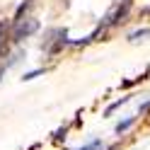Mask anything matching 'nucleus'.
<instances>
[{"label": "nucleus", "mask_w": 150, "mask_h": 150, "mask_svg": "<svg viewBox=\"0 0 150 150\" xmlns=\"http://www.w3.org/2000/svg\"><path fill=\"white\" fill-rule=\"evenodd\" d=\"M65 46H70V39H68V34H65V29H49L44 44H41V51L49 56V58H53V56H58Z\"/></svg>", "instance_id": "nucleus-1"}, {"label": "nucleus", "mask_w": 150, "mask_h": 150, "mask_svg": "<svg viewBox=\"0 0 150 150\" xmlns=\"http://www.w3.org/2000/svg\"><path fill=\"white\" fill-rule=\"evenodd\" d=\"M39 29V20H34V17H27V20L12 24V34H10V41L12 44H22L24 39H29V36Z\"/></svg>", "instance_id": "nucleus-2"}, {"label": "nucleus", "mask_w": 150, "mask_h": 150, "mask_svg": "<svg viewBox=\"0 0 150 150\" xmlns=\"http://www.w3.org/2000/svg\"><path fill=\"white\" fill-rule=\"evenodd\" d=\"M131 5H133V0H121V3L107 15V20L102 22L104 27H119V24H124L128 20V12H131Z\"/></svg>", "instance_id": "nucleus-3"}, {"label": "nucleus", "mask_w": 150, "mask_h": 150, "mask_svg": "<svg viewBox=\"0 0 150 150\" xmlns=\"http://www.w3.org/2000/svg\"><path fill=\"white\" fill-rule=\"evenodd\" d=\"M34 7V0H24V3L17 7V12H15V17H12V24H17V22H22V20H27L29 17V10Z\"/></svg>", "instance_id": "nucleus-4"}, {"label": "nucleus", "mask_w": 150, "mask_h": 150, "mask_svg": "<svg viewBox=\"0 0 150 150\" xmlns=\"http://www.w3.org/2000/svg\"><path fill=\"white\" fill-rule=\"evenodd\" d=\"M136 121H138V116H128V119H124V121H119V124H116V133H119V136H124L126 131L136 124Z\"/></svg>", "instance_id": "nucleus-5"}, {"label": "nucleus", "mask_w": 150, "mask_h": 150, "mask_svg": "<svg viewBox=\"0 0 150 150\" xmlns=\"http://www.w3.org/2000/svg\"><path fill=\"white\" fill-rule=\"evenodd\" d=\"M5 49H7V22L0 20V56H3Z\"/></svg>", "instance_id": "nucleus-6"}, {"label": "nucleus", "mask_w": 150, "mask_h": 150, "mask_svg": "<svg viewBox=\"0 0 150 150\" xmlns=\"http://www.w3.org/2000/svg\"><path fill=\"white\" fill-rule=\"evenodd\" d=\"M145 36H150V27H145V29H136V32H131V34H128V41H140V39H145Z\"/></svg>", "instance_id": "nucleus-7"}, {"label": "nucleus", "mask_w": 150, "mask_h": 150, "mask_svg": "<svg viewBox=\"0 0 150 150\" xmlns=\"http://www.w3.org/2000/svg\"><path fill=\"white\" fill-rule=\"evenodd\" d=\"M78 150H111V148H104V143H102L99 138H95V140H90L87 145H82V148H78Z\"/></svg>", "instance_id": "nucleus-8"}, {"label": "nucleus", "mask_w": 150, "mask_h": 150, "mask_svg": "<svg viewBox=\"0 0 150 150\" xmlns=\"http://www.w3.org/2000/svg\"><path fill=\"white\" fill-rule=\"evenodd\" d=\"M126 102H128V97H121L119 102H114V104H109V107H107V111H104V114L109 116V114H111V111H114V109H119L121 104H126Z\"/></svg>", "instance_id": "nucleus-9"}, {"label": "nucleus", "mask_w": 150, "mask_h": 150, "mask_svg": "<svg viewBox=\"0 0 150 150\" xmlns=\"http://www.w3.org/2000/svg\"><path fill=\"white\" fill-rule=\"evenodd\" d=\"M41 73H46V70H44V68H39V70H32V73H24V78H22V80H34L36 75H41Z\"/></svg>", "instance_id": "nucleus-10"}, {"label": "nucleus", "mask_w": 150, "mask_h": 150, "mask_svg": "<svg viewBox=\"0 0 150 150\" xmlns=\"http://www.w3.org/2000/svg\"><path fill=\"white\" fill-rule=\"evenodd\" d=\"M148 111H150V102H145V104H143V107L138 109V116H145Z\"/></svg>", "instance_id": "nucleus-11"}, {"label": "nucleus", "mask_w": 150, "mask_h": 150, "mask_svg": "<svg viewBox=\"0 0 150 150\" xmlns=\"http://www.w3.org/2000/svg\"><path fill=\"white\" fill-rule=\"evenodd\" d=\"M5 70H7V68H5V63H3V65H0V78L5 75Z\"/></svg>", "instance_id": "nucleus-12"}, {"label": "nucleus", "mask_w": 150, "mask_h": 150, "mask_svg": "<svg viewBox=\"0 0 150 150\" xmlns=\"http://www.w3.org/2000/svg\"><path fill=\"white\" fill-rule=\"evenodd\" d=\"M143 15H150V7H148V10H143Z\"/></svg>", "instance_id": "nucleus-13"}]
</instances>
